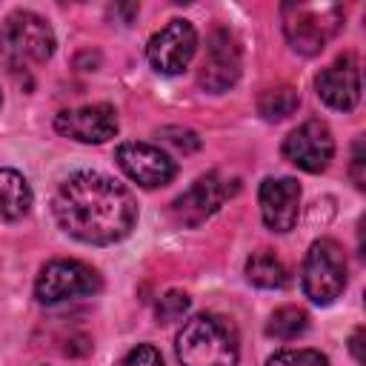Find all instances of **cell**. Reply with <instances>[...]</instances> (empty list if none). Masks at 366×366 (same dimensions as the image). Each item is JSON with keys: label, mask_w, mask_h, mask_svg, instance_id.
<instances>
[{"label": "cell", "mask_w": 366, "mask_h": 366, "mask_svg": "<svg viewBox=\"0 0 366 366\" xmlns=\"http://www.w3.org/2000/svg\"><path fill=\"white\" fill-rule=\"evenodd\" d=\"M246 277H249V283H254L260 289H283L289 283L286 266L272 252H254L246 260Z\"/></svg>", "instance_id": "2e32d148"}, {"label": "cell", "mask_w": 366, "mask_h": 366, "mask_svg": "<svg viewBox=\"0 0 366 366\" xmlns=\"http://www.w3.org/2000/svg\"><path fill=\"white\" fill-rule=\"evenodd\" d=\"M240 189L237 177H226L220 172H212L206 177H197L174 203L172 212L177 223L183 226H200L206 217H212L234 192Z\"/></svg>", "instance_id": "52a82bcc"}, {"label": "cell", "mask_w": 366, "mask_h": 366, "mask_svg": "<svg viewBox=\"0 0 366 366\" xmlns=\"http://www.w3.org/2000/svg\"><path fill=\"white\" fill-rule=\"evenodd\" d=\"M117 163L143 189L166 186L177 174L174 160L160 146H152V143H120L117 146Z\"/></svg>", "instance_id": "30bf717a"}, {"label": "cell", "mask_w": 366, "mask_h": 366, "mask_svg": "<svg viewBox=\"0 0 366 366\" xmlns=\"http://www.w3.org/2000/svg\"><path fill=\"white\" fill-rule=\"evenodd\" d=\"M0 51L11 66L46 63L54 51L51 26L34 11H14L6 17L0 31Z\"/></svg>", "instance_id": "5b68a950"}, {"label": "cell", "mask_w": 366, "mask_h": 366, "mask_svg": "<svg viewBox=\"0 0 366 366\" xmlns=\"http://www.w3.org/2000/svg\"><path fill=\"white\" fill-rule=\"evenodd\" d=\"M54 129L77 143H106L117 134V114L106 103L66 109L54 117Z\"/></svg>", "instance_id": "7c38bea8"}, {"label": "cell", "mask_w": 366, "mask_h": 366, "mask_svg": "<svg viewBox=\"0 0 366 366\" xmlns=\"http://www.w3.org/2000/svg\"><path fill=\"white\" fill-rule=\"evenodd\" d=\"M120 366H163V357H160V352L154 346L140 343L132 352H126V357L120 360Z\"/></svg>", "instance_id": "44dd1931"}, {"label": "cell", "mask_w": 366, "mask_h": 366, "mask_svg": "<svg viewBox=\"0 0 366 366\" xmlns=\"http://www.w3.org/2000/svg\"><path fill=\"white\" fill-rule=\"evenodd\" d=\"M300 283L312 303L317 306L335 303L340 292L346 289V257H343L340 243H335L332 237L315 240L303 257Z\"/></svg>", "instance_id": "277c9868"}, {"label": "cell", "mask_w": 366, "mask_h": 366, "mask_svg": "<svg viewBox=\"0 0 366 366\" xmlns=\"http://www.w3.org/2000/svg\"><path fill=\"white\" fill-rule=\"evenodd\" d=\"M197 49V31L189 20H169L160 31L152 34L146 46V57L160 74H180Z\"/></svg>", "instance_id": "ba28073f"}, {"label": "cell", "mask_w": 366, "mask_h": 366, "mask_svg": "<svg viewBox=\"0 0 366 366\" xmlns=\"http://www.w3.org/2000/svg\"><path fill=\"white\" fill-rule=\"evenodd\" d=\"M352 355H355V360L357 363H363L366 360V355H363V329H355V335H352Z\"/></svg>", "instance_id": "603a6c76"}, {"label": "cell", "mask_w": 366, "mask_h": 366, "mask_svg": "<svg viewBox=\"0 0 366 366\" xmlns=\"http://www.w3.org/2000/svg\"><path fill=\"white\" fill-rule=\"evenodd\" d=\"M343 11L335 3H286L283 6V34L289 46L300 54H317L329 37L340 29Z\"/></svg>", "instance_id": "3957f363"}, {"label": "cell", "mask_w": 366, "mask_h": 366, "mask_svg": "<svg viewBox=\"0 0 366 366\" xmlns=\"http://www.w3.org/2000/svg\"><path fill=\"white\" fill-rule=\"evenodd\" d=\"M352 180L357 189L366 186V174H363V140H355L352 146Z\"/></svg>", "instance_id": "7402d4cb"}, {"label": "cell", "mask_w": 366, "mask_h": 366, "mask_svg": "<svg viewBox=\"0 0 366 366\" xmlns=\"http://www.w3.org/2000/svg\"><path fill=\"white\" fill-rule=\"evenodd\" d=\"M240 77V46L229 29H214L206 46L203 69H200V86L206 92H226Z\"/></svg>", "instance_id": "8fae6325"}, {"label": "cell", "mask_w": 366, "mask_h": 366, "mask_svg": "<svg viewBox=\"0 0 366 366\" xmlns=\"http://www.w3.org/2000/svg\"><path fill=\"white\" fill-rule=\"evenodd\" d=\"M31 209V186L17 169H0V220H17Z\"/></svg>", "instance_id": "9a60e30c"}, {"label": "cell", "mask_w": 366, "mask_h": 366, "mask_svg": "<svg viewBox=\"0 0 366 366\" xmlns=\"http://www.w3.org/2000/svg\"><path fill=\"white\" fill-rule=\"evenodd\" d=\"M100 286H103V280L89 263L60 257V260H49L40 269L37 283H34V295L40 303L54 306V303H63L71 297L94 295V292H100Z\"/></svg>", "instance_id": "8992f818"}, {"label": "cell", "mask_w": 366, "mask_h": 366, "mask_svg": "<svg viewBox=\"0 0 366 366\" xmlns=\"http://www.w3.org/2000/svg\"><path fill=\"white\" fill-rule=\"evenodd\" d=\"M177 357L183 366H237V332L220 315H194L177 332Z\"/></svg>", "instance_id": "7a4b0ae2"}, {"label": "cell", "mask_w": 366, "mask_h": 366, "mask_svg": "<svg viewBox=\"0 0 366 366\" xmlns=\"http://www.w3.org/2000/svg\"><path fill=\"white\" fill-rule=\"evenodd\" d=\"M186 309H189V297L183 292H169L157 300V320H163V323L177 320V317H183Z\"/></svg>", "instance_id": "ffe728a7"}, {"label": "cell", "mask_w": 366, "mask_h": 366, "mask_svg": "<svg viewBox=\"0 0 366 366\" xmlns=\"http://www.w3.org/2000/svg\"><path fill=\"white\" fill-rule=\"evenodd\" d=\"M335 154V137L323 120H306L283 140V157L303 172H323Z\"/></svg>", "instance_id": "9c48e42d"}, {"label": "cell", "mask_w": 366, "mask_h": 366, "mask_svg": "<svg viewBox=\"0 0 366 366\" xmlns=\"http://www.w3.org/2000/svg\"><path fill=\"white\" fill-rule=\"evenodd\" d=\"M263 223L272 232H289L300 214V183L295 177H266L257 192Z\"/></svg>", "instance_id": "5bb4252c"}, {"label": "cell", "mask_w": 366, "mask_h": 366, "mask_svg": "<svg viewBox=\"0 0 366 366\" xmlns=\"http://www.w3.org/2000/svg\"><path fill=\"white\" fill-rule=\"evenodd\" d=\"M297 103H300V97L292 86H272L257 97V112L263 120L277 123V120H286L289 114H295Z\"/></svg>", "instance_id": "e0dca14e"}, {"label": "cell", "mask_w": 366, "mask_h": 366, "mask_svg": "<svg viewBox=\"0 0 366 366\" xmlns=\"http://www.w3.org/2000/svg\"><path fill=\"white\" fill-rule=\"evenodd\" d=\"M309 326V315L297 306H280L272 312L269 323H266V335L277 337V340H292L297 335H303Z\"/></svg>", "instance_id": "ac0fdd59"}, {"label": "cell", "mask_w": 366, "mask_h": 366, "mask_svg": "<svg viewBox=\"0 0 366 366\" xmlns=\"http://www.w3.org/2000/svg\"><path fill=\"white\" fill-rule=\"evenodd\" d=\"M51 206L57 226L92 246L117 243L137 223L134 194L100 172H77L66 177Z\"/></svg>", "instance_id": "6da1fadb"}, {"label": "cell", "mask_w": 366, "mask_h": 366, "mask_svg": "<svg viewBox=\"0 0 366 366\" xmlns=\"http://www.w3.org/2000/svg\"><path fill=\"white\" fill-rule=\"evenodd\" d=\"M266 366H329V360L317 349H280L266 360Z\"/></svg>", "instance_id": "d6986e66"}, {"label": "cell", "mask_w": 366, "mask_h": 366, "mask_svg": "<svg viewBox=\"0 0 366 366\" xmlns=\"http://www.w3.org/2000/svg\"><path fill=\"white\" fill-rule=\"evenodd\" d=\"M317 94L326 106L337 109V112H349L357 106L360 100V66H357V57L352 51L340 54L332 66H326L317 80Z\"/></svg>", "instance_id": "4fadbf2b"}]
</instances>
